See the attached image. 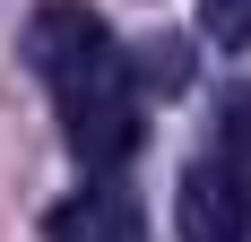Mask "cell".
<instances>
[{
  "mask_svg": "<svg viewBox=\"0 0 251 242\" xmlns=\"http://www.w3.org/2000/svg\"><path fill=\"white\" fill-rule=\"evenodd\" d=\"M52 104H61V139H70L78 165H130L139 156V139H148V121H139V96H130V52L113 44L104 61H87L78 78H61L52 87Z\"/></svg>",
  "mask_w": 251,
  "mask_h": 242,
  "instance_id": "1",
  "label": "cell"
},
{
  "mask_svg": "<svg viewBox=\"0 0 251 242\" xmlns=\"http://www.w3.org/2000/svg\"><path fill=\"white\" fill-rule=\"evenodd\" d=\"M182 242H251V165L234 156H200L174 191Z\"/></svg>",
  "mask_w": 251,
  "mask_h": 242,
  "instance_id": "2",
  "label": "cell"
},
{
  "mask_svg": "<svg viewBox=\"0 0 251 242\" xmlns=\"http://www.w3.org/2000/svg\"><path fill=\"white\" fill-rule=\"evenodd\" d=\"M104 52H113V26H104L87 0H44V9H35V26H26V61L44 70V87L78 78L87 61H104Z\"/></svg>",
  "mask_w": 251,
  "mask_h": 242,
  "instance_id": "3",
  "label": "cell"
},
{
  "mask_svg": "<svg viewBox=\"0 0 251 242\" xmlns=\"http://www.w3.org/2000/svg\"><path fill=\"white\" fill-rule=\"evenodd\" d=\"M44 242H148V217H139V199L122 182H96V191L61 199L44 217Z\"/></svg>",
  "mask_w": 251,
  "mask_h": 242,
  "instance_id": "4",
  "label": "cell"
},
{
  "mask_svg": "<svg viewBox=\"0 0 251 242\" xmlns=\"http://www.w3.org/2000/svg\"><path fill=\"white\" fill-rule=\"evenodd\" d=\"M200 35L226 44V52H243L251 44V0H200Z\"/></svg>",
  "mask_w": 251,
  "mask_h": 242,
  "instance_id": "5",
  "label": "cell"
},
{
  "mask_svg": "<svg viewBox=\"0 0 251 242\" xmlns=\"http://www.w3.org/2000/svg\"><path fill=\"white\" fill-rule=\"evenodd\" d=\"M217 130H226V156H234V165H251V87H226Z\"/></svg>",
  "mask_w": 251,
  "mask_h": 242,
  "instance_id": "6",
  "label": "cell"
}]
</instances>
